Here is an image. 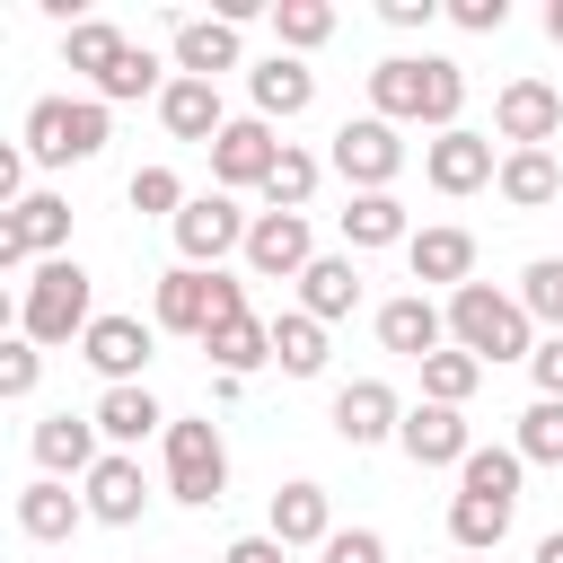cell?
I'll return each mask as SVG.
<instances>
[{
  "instance_id": "cell-1",
  "label": "cell",
  "mask_w": 563,
  "mask_h": 563,
  "mask_svg": "<svg viewBox=\"0 0 563 563\" xmlns=\"http://www.w3.org/2000/svg\"><path fill=\"white\" fill-rule=\"evenodd\" d=\"M457 106H466V70L449 53H387L369 70V114H387V123L457 132Z\"/></svg>"
},
{
  "instance_id": "cell-2",
  "label": "cell",
  "mask_w": 563,
  "mask_h": 563,
  "mask_svg": "<svg viewBox=\"0 0 563 563\" xmlns=\"http://www.w3.org/2000/svg\"><path fill=\"white\" fill-rule=\"evenodd\" d=\"M449 343H457V352H475L484 369H493V361H528V352H537L519 290H493V282L449 290Z\"/></svg>"
},
{
  "instance_id": "cell-3",
  "label": "cell",
  "mask_w": 563,
  "mask_h": 563,
  "mask_svg": "<svg viewBox=\"0 0 563 563\" xmlns=\"http://www.w3.org/2000/svg\"><path fill=\"white\" fill-rule=\"evenodd\" d=\"M88 325H97V308H88V264H79V255L35 264L26 290H18V334H26V343H70V334H88Z\"/></svg>"
},
{
  "instance_id": "cell-4",
  "label": "cell",
  "mask_w": 563,
  "mask_h": 563,
  "mask_svg": "<svg viewBox=\"0 0 563 563\" xmlns=\"http://www.w3.org/2000/svg\"><path fill=\"white\" fill-rule=\"evenodd\" d=\"M106 150V97H35L26 106V158L35 167H79Z\"/></svg>"
},
{
  "instance_id": "cell-5",
  "label": "cell",
  "mask_w": 563,
  "mask_h": 563,
  "mask_svg": "<svg viewBox=\"0 0 563 563\" xmlns=\"http://www.w3.org/2000/svg\"><path fill=\"white\" fill-rule=\"evenodd\" d=\"M229 317H246V282H229V273H194V264L158 273V325H167V334L211 343Z\"/></svg>"
},
{
  "instance_id": "cell-6",
  "label": "cell",
  "mask_w": 563,
  "mask_h": 563,
  "mask_svg": "<svg viewBox=\"0 0 563 563\" xmlns=\"http://www.w3.org/2000/svg\"><path fill=\"white\" fill-rule=\"evenodd\" d=\"M158 440H167V493H176L185 510H211V501L229 493V449H220V422H211V413H194V422H167Z\"/></svg>"
},
{
  "instance_id": "cell-7",
  "label": "cell",
  "mask_w": 563,
  "mask_h": 563,
  "mask_svg": "<svg viewBox=\"0 0 563 563\" xmlns=\"http://www.w3.org/2000/svg\"><path fill=\"white\" fill-rule=\"evenodd\" d=\"M325 167H334L352 194H387V185H396V167H405V141H396V123H387V114H352V123L334 132Z\"/></svg>"
},
{
  "instance_id": "cell-8",
  "label": "cell",
  "mask_w": 563,
  "mask_h": 563,
  "mask_svg": "<svg viewBox=\"0 0 563 563\" xmlns=\"http://www.w3.org/2000/svg\"><path fill=\"white\" fill-rule=\"evenodd\" d=\"M167 229H176V255H185L194 273H220V255H246V229H255V220H246L229 194H194Z\"/></svg>"
},
{
  "instance_id": "cell-9",
  "label": "cell",
  "mask_w": 563,
  "mask_h": 563,
  "mask_svg": "<svg viewBox=\"0 0 563 563\" xmlns=\"http://www.w3.org/2000/svg\"><path fill=\"white\" fill-rule=\"evenodd\" d=\"M70 246V202L62 194H26L18 211H0V273H26L35 255L53 264Z\"/></svg>"
},
{
  "instance_id": "cell-10",
  "label": "cell",
  "mask_w": 563,
  "mask_h": 563,
  "mask_svg": "<svg viewBox=\"0 0 563 563\" xmlns=\"http://www.w3.org/2000/svg\"><path fill=\"white\" fill-rule=\"evenodd\" d=\"M282 150H290V141H273V123H264V114H238V123L211 141V176H220V194H238V185H255V194H264V185H273V167H282Z\"/></svg>"
},
{
  "instance_id": "cell-11",
  "label": "cell",
  "mask_w": 563,
  "mask_h": 563,
  "mask_svg": "<svg viewBox=\"0 0 563 563\" xmlns=\"http://www.w3.org/2000/svg\"><path fill=\"white\" fill-rule=\"evenodd\" d=\"M308 264H317L308 211H255V229H246V273H255V282H299Z\"/></svg>"
},
{
  "instance_id": "cell-12",
  "label": "cell",
  "mask_w": 563,
  "mask_h": 563,
  "mask_svg": "<svg viewBox=\"0 0 563 563\" xmlns=\"http://www.w3.org/2000/svg\"><path fill=\"white\" fill-rule=\"evenodd\" d=\"M150 343H158V325H141V317H97V325L79 334V361H88L106 387H141Z\"/></svg>"
},
{
  "instance_id": "cell-13",
  "label": "cell",
  "mask_w": 563,
  "mask_h": 563,
  "mask_svg": "<svg viewBox=\"0 0 563 563\" xmlns=\"http://www.w3.org/2000/svg\"><path fill=\"white\" fill-rule=\"evenodd\" d=\"M493 132H501L510 150H545V141L563 132V88H545V79H510V88L493 97Z\"/></svg>"
},
{
  "instance_id": "cell-14",
  "label": "cell",
  "mask_w": 563,
  "mask_h": 563,
  "mask_svg": "<svg viewBox=\"0 0 563 563\" xmlns=\"http://www.w3.org/2000/svg\"><path fill=\"white\" fill-rule=\"evenodd\" d=\"M422 176H431V194H475V185H493L501 176V158H493V132H440L431 150H422Z\"/></svg>"
},
{
  "instance_id": "cell-15",
  "label": "cell",
  "mask_w": 563,
  "mask_h": 563,
  "mask_svg": "<svg viewBox=\"0 0 563 563\" xmlns=\"http://www.w3.org/2000/svg\"><path fill=\"white\" fill-rule=\"evenodd\" d=\"M378 343L396 352V361H431V352H449V308H431V290H405V299H387L378 308Z\"/></svg>"
},
{
  "instance_id": "cell-16",
  "label": "cell",
  "mask_w": 563,
  "mask_h": 563,
  "mask_svg": "<svg viewBox=\"0 0 563 563\" xmlns=\"http://www.w3.org/2000/svg\"><path fill=\"white\" fill-rule=\"evenodd\" d=\"M396 449H405L413 466H466V457H475V440H466V413H457V405H405Z\"/></svg>"
},
{
  "instance_id": "cell-17",
  "label": "cell",
  "mask_w": 563,
  "mask_h": 563,
  "mask_svg": "<svg viewBox=\"0 0 563 563\" xmlns=\"http://www.w3.org/2000/svg\"><path fill=\"white\" fill-rule=\"evenodd\" d=\"M396 422H405V405H396L387 378H352V387H334V440H343V449L396 440Z\"/></svg>"
},
{
  "instance_id": "cell-18",
  "label": "cell",
  "mask_w": 563,
  "mask_h": 563,
  "mask_svg": "<svg viewBox=\"0 0 563 563\" xmlns=\"http://www.w3.org/2000/svg\"><path fill=\"white\" fill-rule=\"evenodd\" d=\"M246 97H255V114H264V123H290V114H308V106H317V70H308L299 53H273V62H255V70H246Z\"/></svg>"
},
{
  "instance_id": "cell-19",
  "label": "cell",
  "mask_w": 563,
  "mask_h": 563,
  "mask_svg": "<svg viewBox=\"0 0 563 563\" xmlns=\"http://www.w3.org/2000/svg\"><path fill=\"white\" fill-rule=\"evenodd\" d=\"M97 413H44L35 422V466L62 484V475H97Z\"/></svg>"
},
{
  "instance_id": "cell-20",
  "label": "cell",
  "mask_w": 563,
  "mask_h": 563,
  "mask_svg": "<svg viewBox=\"0 0 563 563\" xmlns=\"http://www.w3.org/2000/svg\"><path fill=\"white\" fill-rule=\"evenodd\" d=\"M405 264H413V282H440V290H466L475 282V238L466 229H413L405 238Z\"/></svg>"
},
{
  "instance_id": "cell-21",
  "label": "cell",
  "mask_w": 563,
  "mask_h": 563,
  "mask_svg": "<svg viewBox=\"0 0 563 563\" xmlns=\"http://www.w3.org/2000/svg\"><path fill=\"white\" fill-rule=\"evenodd\" d=\"M141 501H150L141 457L106 449V457H97V475H88V519H97V528H132V519H141Z\"/></svg>"
},
{
  "instance_id": "cell-22",
  "label": "cell",
  "mask_w": 563,
  "mask_h": 563,
  "mask_svg": "<svg viewBox=\"0 0 563 563\" xmlns=\"http://www.w3.org/2000/svg\"><path fill=\"white\" fill-rule=\"evenodd\" d=\"M238 70V26L229 18H176V79H211Z\"/></svg>"
},
{
  "instance_id": "cell-23",
  "label": "cell",
  "mask_w": 563,
  "mask_h": 563,
  "mask_svg": "<svg viewBox=\"0 0 563 563\" xmlns=\"http://www.w3.org/2000/svg\"><path fill=\"white\" fill-rule=\"evenodd\" d=\"M158 123H167L176 141H202V150L229 132V114H220V88H211V79H167V97H158Z\"/></svg>"
},
{
  "instance_id": "cell-24",
  "label": "cell",
  "mask_w": 563,
  "mask_h": 563,
  "mask_svg": "<svg viewBox=\"0 0 563 563\" xmlns=\"http://www.w3.org/2000/svg\"><path fill=\"white\" fill-rule=\"evenodd\" d=\"M79 519H88V493H70V484H53V475H35V484L18 493V528H26L35 545H62Z\"/></svg>"
},
{
  "instance_id": "cell-25",
  "label": "cell",
  "mask_w": 563,
  "mask_h": 563,
  "mask_svg": "<svg viewBox=\"0 0 563 563\" xmlns=\"http://www.w3.org/2000/svg\"><path fill=\"white\" fill-rule=\"evenodd\" d=\"M264 537H282V545H325V537H334V501H325V484H308V475H299V484H282V493H273V528H264Z\"/></svg>"
},
{
  "instance_id": "cell-26",
  "label": "cell",
  "mask_w": 563,
  "mask_h": 563,
  "mask_svg": "<svg viewBox=\"0 0 563 563\" xmlns=\"http://www.w3.org/2000/svg\"><path fill=\"white\" fill-rule=\"evenodd\" d=\"M493 194H501L510 211H545V202L563 194V167H554V150H501V176H493Z\"/></svg>"
},
{
  "instance_id": "cell-27",
  "label": "cell",
  "mask_w": 563,
  "mask_h": 563,
  "mask_svg": "<svg viewBox=\"0 0 563 563\" xmlns=\"http://www.w3.org/2000/svg\"><path fill=\"white\" fill-rule=\"evenodd\" d=\"M299 308H308L317 325L352 317V308H361V264H352V255H317V264L299 273Z\"/></svg>"
},
{
  "instance_id": "cell-28",
  "label": "cell",
  "mask_w": 563,
  "mask_h": 563,
  "mask_svg": "<svg viewBox=\"0 0 563 563\" xmlns=\"http://www.w3.org/2000/svg\"><path fill=\"white\" fill-rule=\"evenodd\" d=\"M97 431L132 457L150 431H167V413H158V396H150V387H106V396H97Z\"/></svg>"
},
{
  "instance_id": "cell-29",
  "label": "cell",
  "mask_w": 563,
  "mask_h": 563,
  "mask_svg": "<svg viewBox=\"0 0 563 563\" xmlns=\"http://www.w3.org/2000/svg\"><path fill=\"white\" fill-rule=\"evenodd\" d=\"M413 229H405V202L396 194H352L343 202V246L352 255H369V246H405Z\"/></svg>"
},
{
  "instance_id": "cell-30",
  "label": "cell",
  "mask_w": 563,
  "mask_h": 563,
  "mask_svg": "<svg viewBox=\"0 0 563 563\" xmlns=\"http://www.w3.org/2000/svg\"><path fill=\"white\" fill-rule=\"evenodd\" d=\"M510 510H519V501H501V493H457V501H449L457 554H493V545L510 537Z\"/></svg>"
},
{
  "instance_id": "cell-31",
  "label": "cell",
  "mask_w": 563,
  "mask_h": 563,
  "mask_svg": "<svg viewBox=\"0 0 563 563\" xmlns=\"http://www.w3.org/2000/svg\"><path fill=\"white\" fill-rule=\"evenodd\" d=\"M202 352L220 361V378H246V369H264V361H273V325H264V317H229Z\"/></svg>"
},
{
  "instance_id": "cell-32",
  "label": "cell",
  "mask_w": 563,
  "mask_h": 563,
  "mask_svg": "<svg viewBox=\"0 0 563 563\" xmlns=\"http://www.w3.org/2000/svg\"><path fill=\"white\" fill-rule=\"evenodd\" d=\"M273 361H282L290 378H317V369H325V325H317L308 308L273 317Z\"/></svg>"
},
{
  "instance_id": "cell-33",
  "label": "cell",
  "mask_w": 563,
  "mask_h": 563,
  "mask_svg": "<svg viewBox=\"0 0 563 563\" xmlns=\"http://www.w3.org/2000/svg\"><path fill=\"white\" fill-rule=\"evenodd\" d=\"M475 387H484V361H475V352H457V343H449V352H431V361H422V405H466Z\"/></svg>"
},
{
  "instance_id": "cell-34",
  "label": "cell",
  "mask_w": 563,
  "mask_h": 563,
  "mask_svg": "<svg viewBox=\"0 0 563 563\" xmlns=\"http://www.w3.org/2000/svg\"><path fill=\"white\" fill-rule=\"evenodd\" d=\"M123 53H132V44H123V26H106V18H79V26H70V44H62V62H70V70H88V79H106Z\"/></svg>"
},
{
  "instance_id": "cell-35",
  "label": "cell",
  "mask_w": 563,
  "mask_h": 563,
  "mask_svg": "<svg viewBox=\"0 0 563 563\" xmlns=\"http://www.w3.org/2000/svg\"><path fill=\"white\" fill-rule=\"evenodd\" d=\"M273 35H282V53H317L334 35V9L325 0H273Z\"/></svg>"
},
{
  "instance_id": "cell-36",
  "label": "cell",
  "mask_w": 563,
  "mask_h": 563,
  "mask_svg": "<svg viewBox=\"0 0 563 563\" xmlns=\"http://www.w3.org/2000/svg\"><path fill=\"white\" fill-rule=\"evenodd\" d=\"M519 475H528L519 449H475V457L457 466V493H501V501H519Z\"/></svg>"
},
{
  "instance_id": "cell-37",
  "label": "cell",
  "mask_w": 563,
  "mask_h": 563,
  "mask_svg": "<svg viewBox=\"0 0 563 563\" xmlns=\"http://www.w3.org/2000/svg\"><path fill=\"white\" fill-rule=\"evenodd\" d=\"M528 466H563V405L554 396H537L528 413H519V440H510Z\"/></svg>"
},
{
  "instance_id": "cell-38",
  "label": "cell",
  "mask_w": 563,
  "mask_h": 563,
  "mask_svg": "<svg viewBox=\"0 0 563 563\" xmlns=\"http://www.w3.org/2000/svg\"><path fill=\"white\" fill-rule=\"evenodd\" d=\"M519 308H528V317H545V325L563 334V255H537V264L519 273Z\"/></svg>"
},
{
  "instance_id": "cell-39",
  "label": "cell",
  "mask_w": 563,
  "mask_h": 563,
  "mask_svg": "<svg viewBox=\"0 0 563 563\" xmlns=\"http://www.w3.org/2000/svg\"><path fill=\"white\" fill-rule=\"evenodd\" d=\"M97 97H106V106H123V97H167V79H158V62L132 44V53H123V62L97 79Z\"/></svg>"
},
{
  "instance_id": "cell-40",
  "label": "cell",
  "mask_w": 563,
  "mask_h": 563,
  "mask_svg": "<svg viewBox=\"0 0 563 563\" xmlns=\"http://www.w3.org/2000/svg\"><path fill=\"white\" fill-rule=\"evenodd\" d=\"M317 176H325V167H317L308 150H282V167H273V185H264V202H273V211H308V194H317Z\"/></svg>"
},
{
  "instance_id": "cell-41",
  "label": "cell",
  "mask_w": 563,
  "mask_h": 563,
  "mask_svg": "<svg viewBox=\"0 0 563 563\" xmlns=\"http://www.w3.org/2000/svg\"><path fill=\"white\" fill-rule=\"evenodd\" d=\"M194 194L176 185V167H132V211H158V220H176Z\"/></svg>"
},
{
  "instance_id": "cell-42",
  "label": "cell",
  "mask_w": 563,
  "mask_h": 563,
  "mask_svg": "<svg viewBox=\"0 0 563 563\" xmlns=\"http://www.w3.org/2000/svg\"><path fill=\"white\" fill-rule=\"evenodd\" d=\"M35 378H44V343H0V396L18 405V396H35Z\"/></svg>"
},
{
  "instance_id": "cell-43",
  "label": "cell",
  "mask_w": 563,
  "mask_h": 563,
  "mask_svg": "<svg viewBox=\"0 0 563 563\" xmlns=\"http://www.w3.org/2000/svg\"><path fill=\"white\" fill-rule=\"evenodd\" d=\"M317 554H325V563H387V537H378V528H334Z\"/></svg>"
},
{
  "instance_id": "cell-44",
  "label": "cell",
  "mask_w": 563,
  "mask_h": 563,
  "mask_svg": "<svg viewBox=\"0 0 563 563\" xmlns=\"http://www.w3.org/2000/svg\"><path fill=\"white\" fill-rule=\"evenodd\" d=\"M449 18H457L466 35H501V18H510V0H449Z\"/></svg>"
},
{
  "instance_id": "cell-45",
  "label": "cell",
  "mask_w": 563,
  "mask_h": 563,
  "mask_svg": "<svg viewBox=\"0 0 563 563\" xmlns=\"http://www.w3.org/2000/svg\"><path fill=\"white\" fill-rule=\"evenodd\" d=\"M528 369H537V396H554V405H563V334H545V343L528 352Z\"/></svg>"
},
{
  "instance_id": "cell-46",
  "label": "cell",
  "mask_w": 563,
  "mask_h": 563,
  "mask_svg": "<svg viewBox=\"0 0 563 563\" xmlns=\"http://www.w3.org/2000/svg\"><path fill=\"white\" fill-rule=\"evenodd\" d=\"M220 563H290V545H282V537H238Z\"/></svg>"
},
{
  "instance_id": "cell-47",
  "label": "cell",
  "mask_w": 563,
  "mask_h": 563,
  "mask_svg": "<svg viewBox=\"0 0 563 563\" xmlns=\"http://www.w3.org/2000/svg\"><path fill=\"white\" fill-rule=\"evenodd\" d=\"M378 18H387V26H431L440 0H378Z\"/></svg>"
},
{
  "instance_id": "cell-48",
  "label": "cell",
  "mask_w": 563,
  "mask_h": 563,
  "mask_svg": "<svg viewBox=\"0 0 563 563\" xmlns=\"http://www.w3.org/2000/svg\"><path fill=\"white\" fill-rule=\"evenodd\" d=\"M537 563H563V528H554V537H537Z\"/></svg>"
},
{
  "instance_id": "cell-49",
  "label": "cell",
  "mask_w": 563,
  "mask_h": 563,
  "mask_svg": "<svg viewBox=\"0 0 563 563\" xmlns=\"http://www.w3.org/2000/svg\"><path fill=\"white\" fill-rule=\"evenodd\" d=\"M545 35H554V44H563V0H545Z\"/></svg>"
},
{
  "instance_id": "cell-50",
  "label": "cell",
  "mask_w": 563,
  "mask_h": 563,
  "mask_svg": "<svg viewBox=\"0 0 563 563\" xmlns=\"http://www.w3.org/2000/svg\"><path fill=\"white\" fill-rule=\"evenodd\" d=\"M457 563H493V554H457Z\"/></svg>"
}]
</instances>
